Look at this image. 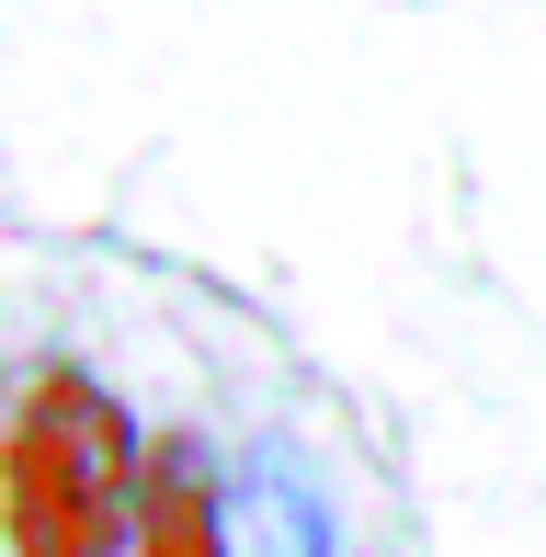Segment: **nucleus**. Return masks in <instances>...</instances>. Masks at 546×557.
I'll return each mask as SVG.
<instances>
[{
	"label": "nucleus",
	"mask_w": 546,
	"mask_h": 557,
	"mask_svg": "<svg viewBox=\"0 0 546 557\" xmlns=\"http://www.w3.org/2000/svg\"><path fill=\"white\" fill-rule=\"evenodd\" d=\"M148 490V433L80 364H35L0 444V535L12 557H126Z\"/></svg>",
	"instance_id": "1"
},
{
	"label": "nucleus",
	"mask_w": 546,
	"mask_h": 557,
	"mask_svg": "<svg viewBox=\"0 0 546 557\" xmlns=\"http://www.w3.org/2000/svg\"><path fill=\"white\" fill-rule=\"evenodd\" d=\"M126 557H239V490L216 478L206 433L148 444V490H137V546Z\"/></svg>",
	"instance_id": "2"
},
{
	"label": "nucleus",
	"mask_w": 546,
	"mask_h": 557,
	"mask_svg": "<svg viewBox=\"0 0 546 557\" xmlns=\"http://www.w3.org/2000/svg\"><path fill=\"white\" fill-rule=\"evenodd\" d=\"M228 490H239V557H353L331 490L308 478V455H285L273 433L251 444V467H239Z\"/></svg>",
	"instance_id": "3"
}]
</instances>
